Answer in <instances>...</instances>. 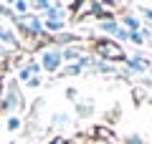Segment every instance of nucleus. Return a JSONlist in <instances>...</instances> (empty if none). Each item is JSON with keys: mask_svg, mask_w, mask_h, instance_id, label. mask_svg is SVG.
<instances>
[{"mask_svg": "<svg viewBox=\"0 0 152 144\" xmlns=\"http://www.w3.org/2000/svg\"><path fill=\"white\" fill-rule=\"evenodd\" d=\"M94 58L107 61V63H114V61L124 63L127 56H124V51H122V46L117 41H112V38H96L94 41Z\"/></svg>", "mask_w": 152, "mask_h": 144, "instance_id": "obj_1", "label": "nucleus"}, {"mask_svg": "<svg viewBox=\"0 0 152 144\" xmlns=\"http://www.w3.org/2000/svg\"><path fill=\"white\" fill-rule=\"evenodd\" d=\"M38 63L43 73H58L64 68V56H61V48L53 43H46L41 51H38Z\"/></svg>", "mask_w": 152, "mask_h": 144, "instance_id": "obj_2", "label": "nucleus"}, {"mask_svg": "<svg viewBox=\"0 0 152 144\" xmlns=\"http://www.w3.org/2000/svg\"><path fill=\"white\" fill-rule=\"evenodd\" d=\"M48 8H51V0H33L31 3V13H36V15H43Z\"/></svg>", "mask_w": 152, "mask_h": 144, "instance_id": "obj_15", "label": "nucleus"}, {"mask_svg": "<svg viewBox=\"0 0 152 144\" xmlns=\"http://www.w3.org/2000/svg\"><path fill=\"white\" fill-rule=\"evenodd\" d=\"M0 111H3V84H0Z\"/></svg>", "mask_w": 152, "mask_h": 144, "instance_id": "obj_25", "label": "nucleus"}, {"mask_svg": "<svg viewBox=\"0 0 152 144\" xmlns=\"http://www.w3.org/2000/svg\"><path fill=\"white\" fill-rule=\"evenodd\" d=\"M81 66L79 63H64V68L58 71V76H81Z\"/></svg>", "mask_w": 152, "mask_h": 144, "instance_id": "obj_14", "label": "nucleus"}, {"mask_svg": "<svg viewBox=\"0 0 152 144\" xmlns=\"http://www.w3.org/2000/svg\"><path fill=\"white\" fill-rule=\"evenodd\" d=\"M0 73H3V61H0Z\"/></svg>", "mask_w": 152, "mask_h": 144, "instance_id": "obj_27", "label": "nucleus"}, {"mask_svg": "<svg viewBox=\"0 0 152 144\" xmlns=\"http://www.w3.org/2000/svg\"><path fill=\"white\" fill-rule=\"evenodd\" d=\"M96 31L102 33L104 38H112L114 41V36H117V31H119V20H117V18H107V20L96 23Z\"/></svg>", "mask_w": 152, "mask_h": 144, "instance_id": "obj_8", "label": "nucleus"}, {"mask_svg": "<svg viewBox=\"0 0 152 144\" xmlns=\"http://www.w3.org/2000/svg\"><path fill=\"white\" fill-rule=\"evenodd\" d=\"M127 43H132V46H137V48H142V46H145V38H142V33L140 31H129V41H127Z\"/></svg>", "mask_w": 152, "mask_h": 144, "instance_id": "obj_18", "label": "nucleus"}, {"mask_svg": "<svg viewBox=\"0 0 152 144\" xmlns=\"http://www.w3.org/2000/svg\"><path fill=\"white\" fill-rule=\"evenodd\" d=\"M23 94L20 89H18V81H8V84H3V111L8 114V116H15L18 109H23Z\"/></svg>", "mask_w": 152, "mask_h": 144, "instance_id": "obj_4", "label": "nucleus"}, {"mask_svg": "<svg viewBox=\"0 0 152 144\" xmlns=\"http://www.w3.org/2000/svg\"><path fill=\"white\" fill-rule=\"evenodd\" d=\"M41 18H43V20H56V23H69L71 13H69V8H66V3L56 0V3H51V8H48Z\"/></svg>", "mask_w": 152, "mask_h": 144, "instance_id": "obj_6", "label": "nucleus"}, {"mask_svg": "<svg viewBox=\"0 0 152 144\" xmlns=\"http://www.w3.org/2000/svg\"><path fill=\"white\" fill-rule=\"evenodd\" d=\"M147 71H150V61H147V56L145 53H132V56H127V61H124V66H122V73L127 76V79H132V76H145Z\"/></svg>", "mask_w": 152, "mask_h": 144, "instance_id": "obj_5", "label": "nucleus"}, {"mask_svg": "<svg viewBox=\"0 0 152 144\" xmlns=\"http://www.w3.org/2000/svg\"><path fill=\"white\" fill-rule=\"evenodd\" d=\"M10 8H13V13H15L18 18L31 15V3H28V0H13V3H10Z\"/></svg>", "mask_w": 152, "mask_h": 144, "instance_id": "obj_10", "label": "nucleus"}, {"mask_svg": "<svg viewBox=\"0 0 152 144\" xmlns=\"http://www.w3.org/2000/svg\"><path fill=\"white\" fill-rule=\"evenodd\" d=\"M124 144H145V139L140 134H129V137H124Z\"/></svg>", "mask_w": 152, "mask_h": 144, "instance_id": "obj_20", "label": "nucleus"}, {"mask_svg": "<svg viewBox=\"0 0 152 144\" xmlns=\"http://www.w3.org/2000/svg\"><path fill=\"white\" fill-rule=\"evenodd\" d=\"M13 28H15L20 36L33 38V41H38V38L46 36L43 33V18L36 15V13H31V15H26V18H18V20L13 23Z\"/></svg>", "mask_w": 152, "mask_h": 144, "instance_id": "obj_3", "label": "nucleus"}, {"mask_svg": "<svg viewBox=\"0 0 152 144\" xmlns=\"http://www.w3.org/2000/svg\"><path fill=\"white\" fill-rule=\"evenodd\" d=\"M71 124V116L66 111H56L53 116H51V127L53 129H64V127H69Z\"/></svg>", "mask_w": 152, "mask_h": 144, "instance_id": "obj_11", "label": "nucleus"}, {"mask_svg": "<svg viewBox=\"0 0 152 144\" xmlns=\"http://www.w3.org/2000/svg\"><path fill=\"white\" fill-rule=\"evenodd\" d=\"M74 144H76V142H74Z\"/></svg>", "mask_w": 152, "mask_h": 144, "instance_id": "obj_29", "label": "nucleus"}, {"mask_svg": "<svg viewBox=\"0 0 152 144\" xmlns=\"http://www.w3.org/2000/svg\"><path fill=\"white\" fill-rule=\"evenodd\" d=\"M114 41H129V31H124V28L119 25V31H117V36H114Z\"/></svg>", "mask_w": 152, "mask_h": 144, "instance_id": "obj_21", "label": "nucleus"}, {"mask_svg": "<svg viewBox=\"0 0 152 144\" xmlns=\"http://www.w3.org/2000/svg\"><path fill=\"white\" fill-rule=\"evenodd\" d=\"M117 20H119V25L124 28V31H142V18L134 15V13H129V10H124Z\"/></svg>", "mask_w": 152, "mask_h": 144, "instance_id": "obj_7", "label": "nucleus"}, {"mask_svg": "<svg viewBox=\"0 0 152 144\" xmlns=\"http://www.w3.org/2000/svg\"><path fill=\"white\" fill-rule=\"evenodd\" d=\"M112 129H107V127H96L94 129V142H112Z\"/></svg>", "mask_w": 152, "mask_h": 144, "instance_id": "obj_13", "label": "nucleus"}, {"mask_svg": "<svg viewBox=\"0 0 152 144\" xmlns=\"http://www.w3.org/2000/svg\"><path fill=\"white\" fill-rule=\"evenodd\" d=\"M76 96H79V91H76L74 86H66V99H69V101H76Z\"/></svg>", "mask_w": 152, "mask_h": 144, "instance_id": "obj_22", "label": "nucleus"}, {"mask_svg": "<svg viewBox=\"0 0 152 144\" xmlns=\"http://www.w3.org/2000/svg\"><path fill=\"white\" fill-rule=\"evenodd\" d=\"M48 144H74V142H71L69 137H53V139H51Z\"/></svg>", "mask_w": 152, "mask_h": 144, "instance_id": "obj_24", "label": "nucleus"}, {"mask_svg": "<svg viewBox=\"0 0 152 144\" xmlns=\"http://www.w3.org/2000/svg\"><path fill=\"white\" fill-rule=\"evenodd\" d=\"M137 10H140V15L147 20V25H152V5H145V3H140V5H137Z\"/></svg>", "mask_w": 152, "mask_h": 144, "instance_id": "obj_17", "label": "nucleus"}, {"mask_svg": "<svg viewBox=\"0 0 152 144\" xmlns=\"http://www.w3.org/2000/svg\"><path fill=\"white\" fill-rule=\"evenodd\" d=\"M36 144H38V142H36Z\"/></svg>", "mask_w": 152, "mask_h": 144, "instance_id": "obj_28", "label": "nucleus"}, {"mask_svg": "<svg viewBox=\"0 0 152 144\" xmlns=\"http://www.w3.org/2000/svg\"><path fill=\"white\" fill-rule=\"evenodd\" d=\"M76 111L81 116H91L94 114V101H86V104H76Z\"/></svg>", "mask_w": 152, "mask_h": 144, "instance_id": "obj_19", "label": "nucleus"}, {"mask_svg": "<svg viewBox=\"0 0 152 144\" xmlns=\"http://www.w3.org/2000/svg\"><path fill=\"white\" fill-rule=\"evenodd\" d=\"M61 56H64V63H76L84 53L79 46H66V48H61Z\"/></svg>", "mask_w": 152, "mask_h": 144, "instance_id": "obj_9", "label": "nucleus"}, {"mask_svg": "<svg viewBox=\"0 0 152 144\" xmlns=\"http://www.w3.org/2000/svg\"><path fill=\"white\" fill-rule=\"evenodd\" d=\"M41 84H43V79H41V76H36V79H31V81L26 84V89H38Z\"/></svg>", "mask_w": 152, "mask_h": 144, "instance_id": "obj_23", "label": "nucleus"}, {"mask_svg": "<svg viewBox=\"0 0 152 144\" xmlns=\"http://www.w3.org/2000/svg\"><path fill=\"white\" fill-rule=\"evenodd\" d=\"M31 79H36V73L31 71V66H28V63H23L20 68H18V73H15V81H18V84H23V86H26V84H28Z\"/></svg>", "mask_w": 152, "mask_h": 144, "instance_id": "obj_12", "label": "nucleus"}, {"mask_svg": "<svg viewBox=\"0 0 152 144\" xmlns=\"http://www.w3.org/2000/svg\"><path fill=\"white\" fill-rule=\"evenodd\" d=\"M91 144H114V142H91Z\"/></svg>", "mask_w": 152, "mask_h": 144, "instance_id": "obj_26", "label": "nucleus"}, {"mask_svg": "<svg viewBox=\"0 0 152 144\" xmlns=\"http://www.w3.org/2000/svg\"><path fill=\"white\" fill-rule=\"evenodd\" d=\"M20 127H23V119L20 116H8L5 119V129H8V132H20Z\"/></svg>", "mask_w": 152, "mask_h": 144, "instance_id": "obj_16", "label": "nucleus"}]
</instances>
